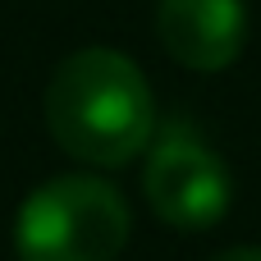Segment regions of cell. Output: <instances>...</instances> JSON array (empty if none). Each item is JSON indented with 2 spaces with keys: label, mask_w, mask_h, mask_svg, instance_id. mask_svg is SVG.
I'll return each instance as SVG.
<instances>
[{
  "label": "cell",
  "mask_w": 261,
  "mask_h": 261,
  "mask_svg": "<svg viewBox=\"0 0 261 261\" xmlns=\"http://www.w3.org/2000/svg\"><path fill=\"white\" fill-rule=\"evenodd\" d=\"M142 197L170 229H211L234 202V174L225 156L188 128H165L142 151Z\"/></svg>",
  "instance_id": "3957f363"
},
{
  "label": "cell",
  "mask_w": 261,
  "mask_h": 261,
  "mask_svg": "<svg viewBox=\"0 0 261 261\" xmlns=\"http://www.w3.org/2000/svg\"><path fill=\"white\" fill-rule=\"evenodd\" d=\"M41 119L64 156L92 170H119L156 138V92L133 55L83 46L50 69Z\"/></svg>",
  "instance_id": "6da1fadb"
},
{
  "label": "cell",
  "mask_w": 261,
  "mask_h": 261,
  "mask_svg": "<svg viewBox=\"0 0 261 261\" xmlns=\"http://www.w3.org/2000/svg\"><path fill=\"white\" fill-rule=\"evenodd\" d=\"M133 234V211L110 179L55 174L37 184L14 220L18 261H115Z\"/></svg>",
  "instance_id": "7a4b0ae2"
},
{
  "label": "cell",
  "mask_w": 261,
  "mask_h": 261,
  "mask_svg": "<svg viewBox=\"0 0 261 261\" xmlns=\"http://www.w3.org/2000/svg\"><path fill=\"white\" fill-rule=\"evenodd\" d=\"M156 41L188 73H225L248 46L243 0H156Z\"/></svg>",
  "instance_id": "277c9868"
},
{
  "label": "cell",
  "mask_w": 261,
  "mask_h": 261,
  "mask_svg": "<svg viewBox=\"0 0 261 261\" xmlns=\"http://www.w3.org/2000/svg\"><path fill=\"white\" fill-rule=\"evenodd\" d=\"M211 261H261V248H252V243H243V248H225V252H216Z\"/></svg>",
  "instance_id": "5b68a950"
}]
</instances>
